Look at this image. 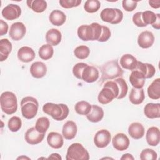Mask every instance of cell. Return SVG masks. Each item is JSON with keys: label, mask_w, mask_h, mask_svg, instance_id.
<instances>
[{"label": "cell", "mask_w": 160, "mask_h": 160, "mask_svg": "<svg viewBox=\"0 0 160 160\" xmlns=\"http://www.w3.org/2000/svg\"><path fill=\"white\" fill-rule=\"evenodd\" d=\"M101 82H103L106 80H112L117 78H121L124 73L120 67L118 60H112L106 62L101 69Z\"/></svg>", "instance_id": "1"}, {"label": "cell", "mask_w": 160, "mask_h": 160, "mask_svg": "<svg viewBox=\"0 0 160 160\" xmlns=\"http://www.w3.org/2000/svg\"><path fill=\"white\" fill-rule=\"evenodd\" d=\"M42 111L44 113L51 116L56 121H62L69 115V109L64 104H54L47 102L44 104Z\"/></svg>", "instance_id": "2"}, {"label": "cell", "mask_w": 160, "mask_h": 160, "mask_svg": "<svg viewBox=\"0 0 160 160\" xmlns=\"http://www.w3.org/2000/svg\"><path fill=\"white\" fill-rule=\"evenodd\" d=\"M0 103L1 110L6 114H12L18 109L17 98L12 92H3L0 97Z\"/></svg>", "instance_id": "3"}, {"label": "cell", "mask_w": 160, "mask_h": 160, "mask_svg": "<svg viewBox=\"0 0 160 160\" xmlns=\"http://www.w3.org/2000/svg\"><path fill=\"white\" fill-rule=\"evenodd\" d=\"M39 103L38 100L32 96H26L21 101V113L24 118L28 119H32L36 116L38 111Z\"/></svg>", "instance_id": "4"}, {"label": "cell", "mask_w": 160, "mask_h": 160, "mask_svg": "<svg viewBox=\"0 0 160 160\" xmlns=\"http://www.w3.org/2000/svg\"><path fill=\"white\" fill-rule=\"evenodd\" d=\"M66 159L88 160L89 159V154L81 144L75 142L69 146L66 155Z\"/></svg>", "instance_id": "5"}, {"label": "cell", "mask_w": 160, "mask_h": 160, "mask_svg": "<svg viewBox=\"0 0 160 160\" xmlns=\"http://www.w3.org/2000/svg\"><path fill=\"white\" fill-rule=\"evenodd\" d=\"M111 140V134L107 129H101L98 131L94 137V144L99 148H104L108 146Z\"/></svg>", "instance_id": "6"}, {"label": "cell", "mask_w": 160, "mask_h": 160, "mask_svg": "<svg viewBox=\"0 0 160 160\" xmlns=\"http://www.w3.org/2000/svg\"><path fill=\"white\" fill-rule=\"evenodd\" d=\"M2 17L8 21H12L19 18L21 14V9L15 4H9L3 8L1 12Z\"/></svg>", "instance_id": "7"}, {"label": "cell", "mask_w": 160, "mask_h": 160, "mask_svg": "<svg viewBox=\"0 0 160 160\" xmlns=\"http://www.w3.org/2000/svg\"><path fill=\"white\" fill-rule=\"evenodd\" d=\"M45 133H41L37 131L35 127H32L27 130L24 134L25 141L31 145H36L44 139Z\"/></svg>", "instance_id": "8"}, {"label": "cell", "mask_w": 160, "mask_h": 160, "mask_svg": "<svg viewBox=\"0 0 160 160\" xmlns=\"http://www.w3.org/2000/svg\"><path fill=\"white\" fill-rule=\"evenodd\" d=\"M26 32L25 25L21 22H16L10 27L9 34L10 38L14 41H19L23 38Z\"/></svg>", "instance_id": "9"}, {"label": "cell", "mask_w": 160, "mask_h": 160, "mask_svg": "<svg viewBox=\"0 0 160 160\" xmlns=\"http://www.w3.org/2000/svg\"><path fill=\"white\" fill-rule=\"evenodd\" d=\"M113 147L118 151H123L126 150L130 144L128 137L124 133L116 134L112 139Z\"/></svg>", "instance_id": "10"}, {"label": "cell", "mask_w": 160, "mask_h": 160, "mask_svg": "<svg viewBox=\"0 0 160 160\" xmlns=\"http://www.w3.org/2000/svg\"><path fill=\"white\" fill-rule=\"evenodd\" d=\"M99 77V72L98 69L93 66L87 64V66L84 68L82 72V80L84 81L91 83L96 81Z\"/></svg>", "instance_id": "11"}, {"label": "cell", "mask_w": 160, "mask_h": 160, "mask_svg": "<svg viewBox=\"0 0 160 160\" xmlns=\"http://www.w3.org/2000/svg\"><path fill=\"white\" fill-rule=\"evenodd\" d=\"M154 42V36L153 34L149 31H142L139 34L138 38L139 46L143 49H147L152 46Z\"/></svg>", "instance_id": "12"}, {"label": "cell", "mask_w": 160, "mask_h": 160, "mask_svg": "<svg viewBox=\"0 0 160 160\" xmlns=\"http://www.w3.org/2000/svg\"><path fill=\"white\" fill-rule=\"evenodd\" d=\"M77 33L79 38L84 41H94V29L91 24L80 26L78 29Z\"/></svg>", "instance_id": "13"}, {"label": "cell", "mask_w": 160, "mask_h": 160, "mask_svg": "<svg viewBox=\"0 0 160 160\" xmlns=\"http://www.w3.org/2000/svg\"><path fill=\"white\" fill-rule=\"evenodd\" d=\"M145 76L139 70L134 69L132 71L129 76V82L134 88H142L145 84Z\"/></svg>", "instance_id": "14"}, {"label": "cell", "mask_w": 160, "mask_h": 160, "mask_svg": "<svg viewBox=\"0 0 160 160\" xmlns=\"http://www.w3.org/2000/svg\"><path fill=\"white\" fill-rule=\"evenodd\" d=\"M146 139L148 144L151 146H156L160 141V132L158 128L150 127L146 134Z\"/></svg>", "instance_id": "15"}, {"label": "cell", "mask_w": 160, "mask_h": 160, "mask_svg": "<svg viewBox=\"0 0 160 160\" xmlns=\"http://www.w3.org/2000/svg\"><path fill=\"white\" fill-rule=\"evenodd\" d=\"M78 131L76 124L73 121H68L62 127V136L67 140H71L75 138Z\"/></svg>", "instance_id": "16"}, {"label": "cell", "mask_w": 160, "mask_h": 160, "mask_svg": "<svg viewBox=\"0 0 160 160\" xmlns=\"http://www.w3.org/2000/svg\"><path fill=\"white\" fill-rule=\"evenodd\" d=\"M30 72L32 77L38 79L41 78L46 74V65L42 62L36 61L31 65Z\"/></svg>", "instance_id": "17"}, {"label": "cell", "mask_w": 160, "mask_h": 160, "mask_svg": "<svg viewBox=\"0 0 160 160\" xmlns=\"http://www.w3.org/2000/svg\"><path fill=\"white\" fill-rule=\"evenodd\" d=\"M36 54L34 51L30 47L22 46L18 51L19 60L23 62H29L34 60Z\"/></svg>", "instance_id": "18"}, {"label": "cell", "mask_w": 160, "mask_h": 160, "mask_svg": "<svg viewBox=\"0 0 160 160\" xmlns=\"http://www.w3.org/2000/svg\"><path fill=\"white\" fill-rule=\"evenodd\" d=\"M144 128L142 124L138 122L131 123L128 127V133L134 139H139L144 135Z\"/></svg>", "instance_id": "19"}, {"label": "cell", "mask_w": 160, "mask_h": 160, "mask_svg": "<svg viewBox=\"0 0 160 160\" xmlns=\"http://www.w3.org/2000/svg\"><path fill=\"white\" fill-rule=\"evenodd\" d=\"M47 142L49 146L54 149L61 148L64 144L62 136L57 132H51L47 136Z\"/></svg>", "instance_id": "20"}, {"label": "cell", "mask_w": 160, "mask_h": 160, "mask_svg": "<svg viewBox=\"0 0 160 160\" xmlns=\"http://www.w3.org/2000/svg\"><path fill=\"white\" fill-rule=\"evenodd\" d=\"M45 38L48 44L55 46L61 42L62 34L60 31L57 29L52 28L47 31Z\"/></svg>", "instance_id": "21"}, {"label": "cell", "mask_w": 160, "mask_h": 160, "mask_svg": "<svg viewBox=\"0 0 160 160\" xmlns=\"http://www.w3.org/2000/svg\"><path fill=\"white\" fill-rule=\"evenodd\" d=\"M138 61L136 58L130 54H126L120 58V65L125 69L134 70L137 66Z\"/></svg>", "instance_id": "22"}, {"label": "cell", "mask_w": 160, "mask_h": 160, "mask_svg": "<svg viewBox=\"0 0 160 160\" xmlns=\"http://www.w3.org/2000/svg\"><path fill=\"white\" fill-rule=\"evenodd\" d=\"M144 115L149 119L159 118L160 117V104L148 103L144 108Z\"/></svg>", "instance_id": "23"}, {"label": "cell", "mask_w": 160, "mask_h": 160, "mask_svg": "<svg viewBox=\"0 0 160 160\" xmlns=\"http://www.w3.org/2000/svg\"><path fill=\"white\" fill-rule=\"evenodd\" d=\"M103 109L97 105H92L90 112L86 115L87 119L92 122H98L101 121L104 117Z\"/></svg>", "instance_id": "24"}, {"label": "cell", "mask_w": 160, "mask_h": 160, "mask_svg": "<svg viewBox=\"0 0 160 160\" xmlns=\"http://www.w3.org/2000/svg\"><path fill=\"white\" fill-rule=\"evenodd\" d=\"M115 98L116 96L113 91L108 87H103L99 92L98 97L99 102L102 104H107L111 102Z\"/></svg>", "instance_id": "25"}, {"label": "cell", "mask_w": 160, "mask_h": 160, "mask_svg": "<svg viewBox=\"0 0 160 160\" xmlns=\"http://www.w3.org/2000/svg\"><path fill=\"white\" fill-rule=\"evenodd\" d=\"M49 19L52 25L60 26L66 22V16L62 11L58 9H55L50 13Z\"/></svg>", "instance_id": "26"}, {"label": "cell", "mask_w": 160, "mask_h": 160, "mask_svg": "<svg viewBox=\"0 0 160 160\" xmlns=\"http://www.w3.org/2000/svg\"><path fill=\"white\" fill-rule=\"evenodd\" d=\"M129 99L130 102L133 104L138 105L141 104L145 99L144 89L142 88H132L129 95Z\"/></svg>", "instance_id": "27"}, {"label": "cell", "mask_w": 160, "mask_h": 160, "mask_svg": "<svg viewBox=\"0 0 160 160\" xmlns=\"http://www.w3.org/2000/svg\"><path fill=\"white\" fill-rule=\"evenodd\" d=\"M12 44L8 39H2L0 41V61H5L12 51Z\"/></svg>", "instance_id": "28"}, {"label": "cell", "mask_w": 160, "mask_h": 160, "mask_svg": "<svg viewBox=\"0 0 160 160\" xmlns=\"http://www.w3.org/2000/svg\"><path fill=\"white\" fill-rule=\"evenodd\" d=\"M148 96L152 99H159L160 98V79H154L148 88Z\"/></svg>", "instance_id": "29"}, {"label": "cell", "mask_w": 160, "mask_h": 160, "mask_svg": "<svg viewBox=\"0 0 160 160\" xmlns=\"http://www.w3.org/2000/svg\"><path fill=\"white\" fill-rule=\"evenodd\" d=\"M28 6L34 12L41 13L47 8V2L44 0H28L26 1Z\"/></svg>", "instance_id": "30"}, {"label": "cell", "mask_w": 160, "mask_h": 160, "mask_svg": "<svg viewBox=\"0 0 160 160\" xmlns=\"http://www.w3.org/2000/svg\"><path fill=\"white\" fill-rule=\"evenodd\" d=\"M39 56L43 60H48L51 59L54 54V49L52 46L49 44H44L39 49Z\"/></svg>", "instance_id": "31"}, {"label": "cell", "mask_w": 160, "mask_h": 160, "mask_svg": "<svg viewBox=\"0 0 160 160\" xmlns=\"http://www.w3.org/2000/svg\"><path fill=\"white\" fill-rule=\"evenodd\" d=\"M91 107L92 106L88 102L85 101H81L76 104L74 109L78 114L86 116L90 112Z\"/></svg>", "instance_id": "32"}, {"label": "cell", "mask_w": 160, "mask_h": 160, "mask_svg": "<svg viewBox=\"0 0 160 160\" xmlns=\"http://www.w3.org/2000/svg\"><path fill=\"white\" fill-rule=\"evenodd\" d=\"M115 16L116 8H105L101 11L100 14L101 20L111 24L114 21Z\"/></svg>", "instance_id": "33"}, {"label": "cell", "mask_w": 160, "mask_h": 160, "mask_svg": "<svg viewBox=\"0 0 160 160\" xmlns=\"http://www.w3.org/2000/svg\"><path fill=\"white\" fill-rule=\"evenodd\" d=\"M50 125V121L46 117L39 118L35 124V128L39 132L41 133H46Z\"/></svg>", "instance_id": "34"}, {"label": "cell", "mask_w": 160, "mask_h": 160, "mask_svg": "<svg viewBox=\"0 0 160 160\" xmlns=\"http://www.w3.org/2000/svg\"><path fill=\"white\" fill-rule=\"evenodd\" d=\"M90 54L89 48L84 45H81L76 47L74 50V56L79 59H86Z\"/></svg>", "instance_id": "35"}, {"label": "cell", "mask_w": 160, "mask_h": 160, "mask_svg": "<svg viewBox=\"0 0 160 160\" xmlns=\"http://www.w3.org/2000/svg\"><path fill=\"white\" fill-rule=\"evenodd\" d=\"M114 81L115 82H116L119 86V95H118L117 99H121L124 98L126 96V94L128 93V86L127 85L126 81L122 78H118L117 79H114Z\"/></svg>", "instance_id": "36"}, {"label": "cell", "mask_w": 160, "mask_h": 160, "mask_svg": "<svg viewBox=\"0 0 160 160\" xmlns=\"http://www.w3.org/2000/svg\"><path fill=\"white\" fill-rule=\"evenodd\" d=\"M101 7V3L98 0H88L84 5V10L89 13L97 12Z\"/></svg>", "instance_id": "37"}, {"label": "cell", "mask_w": 160, "mask_h": 160, "mask_svg": "<svg viewBox=\"0 0 160 160\" xmlns=\"http://www.w3.org/2000/svg\"><path fill=\"white\" fill-rule=\"evenodd\" d=\"M9 129L12 132H17L18 131L22 126V121L19 117L14 116L11 117L8 123Z\"/></svg>", "instance_id": "38"}, {"label": "cell", "mask_w": 160, "mask_h": 160, "mask_svg": "<svg viewBox=\"0 0 160 160\" xmlns=\"http://www.w3.org/2000/svg\"><path fill=\"white\" fill-rule=\"evenodd\" d=\"M157 18V14L151 11H145L142 12V19L144 23L148 26V24H153Z\"/></svg>", "instance_id": "39"}, {"label": "cell", "mask_w": 160, "mask_h": 160, "mask_svg": "<svg viewBox=\"0 0 160 160\" xmlns=\"http://www.w3.org/2000/svg\"><path fill=\"white\" fill-rule=\"evenodd\" d=\"M157 158V152L152 149H144L140 153V159L141 160H156Z\"/></svg>", "instance_id": "40"}, {"label": "cell", "mask_w": 160, "mask_h": 160, "mask_svg": "<svg viewBox=\"0 0 160 160\" xmlns=\"http://www.w3.org/2000/svg\"><path fill=\"white\" fill-rule=\"evenodd\" d=\"M87 64H88L84 62H78L73 66L72 73L76 78L79 79H82V78H81L82 72L84 68L87 66Z\"/></svg>", "instance_id": "41"}, {"label": "cell", "mask_w": 160, "mask_h": 160, "mask_svg": "<svg viewBox=\"0 0 160 160\" xmlns=\"http://www.w3.org/2000/svg\"><path fill=\"white\" fill-rule=\"evenodd\" d=\"M60 5L66 9H69L74 7H78L81 3V0H60Z\"/></svg>", "instance_id": "42"}, {"label": "cell", "mask_w": 160, "mask_h": 160, "mask_svg": "<svg viewBox=\"0 0 160 160\" xmlns=\"http://www.w3.org/2000/svg\"><path fill=\"white\" fill-rule=\"evenodd\" d=\"M122 8L125 11L128 12H131L136 8L138 1L132 0H124L122 2Z\"/></svg>", "instance_id": "43"}, {"label": "cell", "mask_w": 160, "mask_h": 160, "mask_svg": "<svg viewBox=\"0 0 160 160\" xmlns=\"http://www.w3.org/2000/svg\"><path fill=\"white\" fill-rule=\"evenodd\" d=\"M111 37V31L109 28L106 26H102V32L98 41L106 42Z\"/></svg>", "instance_id": "44"}, {"label": "cell", "mask_w": 160, "mask_h": 160, "mask_svg": "<svg viewBox=\"0 0 160 160\" xmlns=\"http://www.w3.org/2000/svg\"><path fill=\"white\" fill-rule=\"evenodd\" d=\"M103 87L109 88L113 91L116 96V98H118L119 93V86L116 82H115L114 81H111V80L108 81L104 83Z\"/></svg>", "instance_id": "45"}, {"label": "cell", "mask_w": 160, "mask_h": 160, "mask_svg": "<svg viewBox=\"0 0 160 160\" xmlns=\"http://www.w3.org/2000/svg\"><path fill=\"white\" fill-rule=\"evenodd\" d=\"M132 22L138 27H145L146 25L142 19V12H137L132 16Z\"/></svg>", "instance_id": "46"}, {"label": "cell", "mask_w": 160, "mask_h": 160, "mask_svg": "<svg viewBox=\"0 0 160 160\" xmlns=\"http://www.w3.org/2000/svg\"><path fill=\"white\" fill-rule=\"evenodd\" d=\"M123 19V13L119 9L116 8V16L114 21L111 22L112 24H117L121 22Z\"/></svg>", "instance_id": "47"}, {"label": "cell", "mask_w": 160, "mask_h": 160, "mask_svg": "<svg viewBox=\"0 0 160 160\" xmlns=\"http://www.w3.org/2000/svg\"><path fill=\"white\" fill-rule=\"evenodd\" d=\"M146 64H147L148 70H147V74L146 76V79H149V78H151L152 77H153L154 75L155 74L156 69H155L154 66L151 64L146 63Z\"/></svg>", "instance_id": "48"}, {"label": "cell", "mask_w": 160, "mask_h": 160, "mask_svg": "<svg viewBox=\"0 0 160 160\" xmlns=\"http://www.w3.org/2000/svg\"><path fill=\"white\" fill-rule=\"evenodd\" d=\"M8 24L2 19L0 20V36H4L7 34L8 31Z\"/></svg>", "instance_id": "49"}, {"label": "cell", "mask_w": 160, "mask_h": 160, "mask_svg": "<svg viewBox=\"0 0 160 160\" xmlns=\"http://www.w3.org/2000/svg\"><path fill=\"white\" fill-rule=\"evenodd\" d=\"M149 4L151 7L154 9H158L160 7V1L159 0H151L149 1Z\"/></svg>", "instance_id": "50"}, {"label": "cell", "mask_w": 160, "mask_h": 160, "mask_svg": "<svg viewBox=\"0 0 160 160\" xmlns=\"http://www.w3.org/2000/svg\"><path fill=\"white\" fill-rule=\"evenodd\" d=\"M152 28H154L156 29H160V14H157V18L155 21V22L152 24Z\"/></svg>", "instance_id": "51"}, {"label": "cell", "mask_w": 160, "mask_h": 160, "mask_svg": "<svg viewBox=\"0 0 160 160\" xmlns=\"http://www.w3.org/2000/svg\"><path fill=\"white\" fill-rule=\"evenodd\" d=\"M47 159H62V158L58 153H52Z\"/></svg>", "instance_id": "52"}, {"label": "cell", "mask_w": 160, "mask_h": 160, "mask_svg": "<svg viewBox=\"0 0 160 160\" xmlns=\"http://www.w3.org/2000/svg\"><path fill=\"white\" fill-rule=\"evenodd\" d=\"M121 159H128V160H134V158L132 156V154H129V153H126V154H124L122 156V157L121 158Z\"/></svg>", "instance_id": "53"}, {"label": "cell", "mask_w": 160, "mask_h": 160, "mask_svg": "<svg viewBox=\"0 0 160 160\" xmlns=\"http://www.w3.org/2000/svg\"><path fill=\"white\" fill-rule=\"evenodd\" d=\"M17 159H29L30 158H28V157H26V156H21V157L18 158Z\"/></svg>", "instance_id": "54"}]
</instances>
